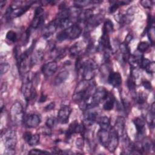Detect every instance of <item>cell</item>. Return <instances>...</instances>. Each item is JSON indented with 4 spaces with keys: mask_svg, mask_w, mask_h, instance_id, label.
Listing matches in <instances>:
<instances>
[{
    "mask_svg": "<svg viewBox=\"0 0 155 155\" xmlns=\"http://www.w3.org/2000/svg\"><path fill=\"white\" fill-rule=\"evenodd\" d=\"M35 3L33 1H15L6 10L5 16L7 19H12L25 13Z\"/></svg>",
    "mask_w": 155,
    "mask_h": 155,
    "instance_id": "7a4b0ae2",
    "label": "cell"
},
{
    "mask_svg": "<svg viewBox=\"0 0 155 155\" xmlns=\"http://www.w3.org/2000/svg\"><path fill=\"white\" fill-rule=\"evenodd\" d=\"M108 82L114 88H118L122 84V76L119 72L111 71L107 78Z\"/></svg>",
    "mask_w": 155,
    "mask_h": 155,
    "instance_id": "ac0fdd59",
    "label": "cell"
},
{
    "mask_svg": "<svg viewBox=\"0 0 155 155\" xmlns=\"http://www.w3.org/2000/svg\"><path fill=\"white\" fill-rule=\"evenodd\" d=\"M46 99H47V97L44 94H42L39 97V102H44L46 101Z\"/></svg>",
    "mask_w": 155,
    "mask_h": 155,
    "instance_id": "c3c4849f",
    "label": "cell"
},
{
    "mask_svg": "<svg viewBox=\"0 0 155 155\" xmlns=\"http://www.w3.org/2000/svg\"><path fill=\"white\" fill-rule=\"evenodd\" d=\"M109 130H105L99 128L97 133V137L99 142L105 148H107L108 141V137H109Z\"/></svg>",
    "mask_w": 155,
    "mask_h": 155,
    "instance_id": "44dd1931",
    "label": "cell"
},
{
    "mask_svg": "<svg viewBox=\"0 0 155 155\" xmlns=\"http://www.w3.org/2000/svg\"><path fill=\"white\" fill-rule=\"evenodd\" d=\"M145 70L148 73H151L153 74L155 71V64L154 62L151 61L150 63L148 64V65L146 67Z\"/></svg>",
    "mask_w": 155,
    "mask_h": 155,
    "instance_id": "ab89813d",
    "label": "cell"
},
{
    "mask_svg": "<svg viewBox=\"0 0 155 155\" xmlns=\"http://www.w3.org/2000/svg\"><path fill=\"white\" fill-rule=\"evenodd\" d=\"M102 30H105L108 33H112L114 31V25L112 21L109 19H107V20H105Z\"/></svg>",
    "mask_w": 155,
    "mask_h": 155,
    "instance_id": "d6a6232c",
    "label": "cell"
},
{
    "mask_svg": "<svg viewBox=\"0 0 155 155\" xmlns=\"http://www.w3.org/2000/svg\"><path fill=\"white\" fill-rule=\"evenodd\" d=\"M133 122L136 128L137 137L139 139H142L145 133V122L143 121V119H142L140 117L134 118Z\"/></svg>",
    "mask_w": 155,
    "mask_h": 155,
    "instance_id": "e0dca14e",
    "label": "cell"
},
{
    "mask_svg": "<svg viewBox=\"0 0 155 155\" xmlns=\"http://www.w3.org/2000/svg\"><path fill=\"white\" fill-rule=\"evenodd\" d=\"M10 117L12 124L14 125H21L24 120V113L23 110V107L20 102H15L10 111Z\"/></svg>",
    "mask_w": 155,
    "mask_h": 155,
    "instance_id": "8992f818",
    "label": "cell"
},
{
    "mask_svg": "<svg viewBox=\"0 0 155 155\" xmlns=\"http://www.w3.org/2000/svg\"><path fill=\"white\" fill-rule=\"evenodd\" d=\"M58 70V64L55 61H51L44 64L42 68L41 71L45 77H50L53 75Z\"/></svg>",
    "mask_w": 155,
    "mask_h": 155,
    "instance_id": "9a60e30c",
    "label": "cell"
},
{
    "mask_svg": "<svg viewBox=\"0 0 155 155\" xmlns=\"http://www.w3.org/2000/svg\"><path fill=\"white\" fill-rule=\"evenodd\" d=\"M141 148L143 151H150L154 150V143L149 139H145L143 140L140 143Z\"/></svg>",
    "mask_w": 155,
    "mask_h": 155,
    "instance_id": "f546056e",
    "label": "cell"
},
{
    "mask_svg": "<svg viewBox=\"0 0 155 155\" xmlns=\"http://www.w3.org/2000/svg\"><path fill=\"white\" fill-rule=\"evenodd\" d=\"M75 144L77 147V148H79V149H82L84 145V137H80V138H78L76 140Z\"/></svg>",
    "mask_w": 155,
    "mask_h": 155,
    "instance_id": "7bdbcfd3",
    "label": "cell"
},
{
    "mask_svg": "<svg viewBox=\"0 0 155 155\" xmlns=\"http://www.w3.org/2000/svg\"><path fill=\"white\" fill-rule=\"evenodd\" d=\"M98 113L94 108L87 109L83 113V124L85 126H91L97 119Z\"/></svg>",
    "mask_w": 155,
    "mask_h": 155,
    "instance_id": "30bf717a",
    "label": "cell"
},
{
    "mask_svg": "<svg viewBox=\"0 0 155 155\" xmlns=\"http://www.w3.org/2000/svg\"><path fill=\"white\" fill-rule=\"evenodd\" d=\"M66 31L67 39L74 40L78 38L81 33L82 29L78 23L72 24L70 27L64 29Z\"/></svg>",
    "mask_w": 155,
    "mask_h": 155,
    "instance_id": "7c38bea8",
    "label": "cell"
},
{
    "mask_svg": "<svg viewBox=\"0 0 155 155\" xmlns=\"http://www.w3.org/2000/svg\"><path fill=\"white\" fill-rule=\"evenodd\" d=\"M51 151L54 154H62L63 153V151H62V150H60L58 147H53L51 149Z\"/></svg>",
    "mask_w": 155,
    "mask_h": 155,
    "instance_id": "bcb514c9",
    "label": "cell"
},
{
    "mask_svg": "<svg viewBox=\"0 0 155 155\" xmlns=\"http://www.w3.org/2000/svg\"><path fill=\"white\" fill-rule=\"evenodd\" d=\"M10 64L8 62H2L1 64V74L2 75L6 73L9 68H10Z\"/></svg>",
    "mask_w": 155,
    "mask_h": 155,
    "instance_id": "74e56055",
    "label": "cell"
},
{
    "mask_svg": "<svg viewBox=\"0 0 155 155\" xmlns=\"http://www.w3.org/2000/svg\"><path fill=\"white\" fill-rule=\"evenodd\" d=\"M108 92L106 88L99 87L96 88L93 94L91 97L92 104L94 107H97L101 102L104 101L108 96Z\"/></svg>",
    "mask_w": 155,
    "mask_h": 155,
    "instance_id": "ba28073f",
    "label": "cell"
},
{
    "mask_svg": "<svg viewBox=\"0 0 155 155\" xmlns=\"http://www.w3.org/2000/svg\"><path fill=\"white\" fill-rule=\"evenodd\" d=\"M71 108L68 105L61 107L58 113V121L62 124H65L68 122Z\"/></svg>",
    "mask_w": 155,
    "mask_h": 155,
    "instance_id": "5bb4252c",
    "label": "cell"
},
{
    "mask_svg": "<svg viewBox=\"0 0 155 155\" xmlns=\"http://www.w3.org/2000/svg\"><path fill=\"white\" fill-rule=\"evenodd\" d=\"M6 39L10 41L12 43H15L16 42L18 39V36L15 31L13 30H9L6 34Z\"/></svg>",
    "mask_w": 155,
    "mask_h": 155,
    "instance_id": "836d02e7",
    "label": "cell"
},
{
    "mask_svg": "<svg viewBox=\"0 0 155 155\" xmlns=\"http://www.w3.org/2000/svg\"><path fill=\"white\" fill-rule=\"evenodd\" d=\"M54 106H55L54 102H50L48 105H47V106L45 107L44 110H45L46 111H50V110H52L54 108Z\"/></svg>",
    "mask_w": 155,
    "mask_h": 155,
    "instance_id": "f6af8a7d",
    "label": "cell"
},
{
    "mask_svg": "<svg viewBox=\"0 0 155 155\" xmlns=\"http://www.w3.org/2000/svg\"><path fill=\"white\" fill-rule=\"evenodd\" d=\"M150 47V44H149L148 42L142 41L139 43L137 47V50L139 53H142L147 51L149 49Z\"/></svg>",
    "mask_w": 155,
    "mask_h": 155,
    "instance_id": "4dcf8cb0",
    "label": "cell"
},
{
    "mask_svg": "<svg viewBox=\"0 0 155 155\" xmlns=\"http://www.w3.org/2000/svg\"><path fill=\"white\" fill-rule=\"evenodd\" d=\"M115 101L116 99L113 94L111 92H108V96L104 101V103L103 104V108L106 111L111 110L114 107Z\"/></svg>",
    "mask_w": 155,
    "mask_h": 155,
    "instance_id": "cb8c5ba5",
    "label": "cell"
},
{
    "mask_svg": "<svg viewBox=\"0 0 155 155\" xmlns=\"http://www.w3.org/2000/svg\"><path fill=\"white\" fill-rule=\"evenodd\" d=\"M82 48L79 45V43H76L72 45L69 49V54L70 56L72 58H78L79 57V54L81 52Z\"/></svg>",
    "mask_w": 155,
    "mask_h": 155,
    "instance_id": "83f0119b",
    "label": "cell"
},
{
    "mask_svg": "<svg viewBox=\"0 0 155 155\" xmlns=\"http://www.w3.org/2000/svg\"><path fill=\"white\" fill-rule=\"evenodd\" d=\"M48 153H49L46 151L41 150L39 149H33L28 152V154H48Z\"/></svg>",
    "mask_w": 155,
    "mask_h": 155,
    "instance_id": "b9f144b4",
    "label": "cell"
},
{
    "mask_svg": "<svg viewBox=\"0 0 155 155\" xmlns=\"http://www.w3.org/2000/svg\"><path fill=\"white\" fill-rule=\"evenodd\" d=\"M56 39L58 41L61 42L63 41H65L66 39H67V33L66 31L64 29H62V31H61L56 36Z\"/></svg>",
    "mask_w": 155,
    "mask_h": 155,
    "instance_id": "d590c367",
    "label": "cell"
},
{
    "mask_svg": "<svg viewBox=\"0 0 155 155\" xmlns=\"http://www.w3.org/2000/svg\"><path fill=\"white\" fill-rule=\"evenodd\" d=\"M58 25L54 20L51 21L49 22L42 30V37L45 39L49 38L53 34L55 33L58 28Z\"/></svg>",
    "mask_w": 155,
    "mask_h": 155,
    "instance_id": "d6986e66",
    "label": "cell"
},
{
    "mask_svg": "<svg viewBox=\"0 0 155 155\" xmlns=\"http://www.w3.org/2000/svg\"><path fill=\"white\" fill-rule=\"evenodd\" d=\"M108 131L109 137L107 148L110 152L114 153L119 145L120 137L114 127L111 126Z\"/></svg>",
    "mask_w": 155,
    "mask_h": 155,
    "instance_id": "52a82bcc",
    "label": "cell"
},
{
    "mask_svg": "<svg viewBox=\"0 0 155 155\" xmlns=\"http://www.w3.org/2000/svg\"><path fill=\"white\" fill-rule=\"evenodd\" d=\"M115 130L117 132L119 137L122 140L128 137L125 128V119L122 116H118L116 120L115 125L114 126Z\"/></svg>",
    "mask_w": 155,
    "mask_h": 155,
    "instance_id": "8fae6325",
    "label": "cell"
},
{
    "mask_svg": "<svg viewBox=\"0 0 155 155\" xmlns=\"http://www.w3.org/2000/svg\"><path fill=\"white\" fill-rule=\"evenodd\" d=\"M69 77V71L67 70H63L60 71L55 77L54 84L56 85H59L64 83Z\"/></svg>",
    "mask_w": 155,
    "mask_h": 155,
    "instance_id": "d4e9b609",
    "label": "cell"
},
{
    "mask_svg": "<svg viewBox=\"0 0 155 155\" xmlns=\"http://www.w3.org/2000/svg\"><path fill=\"white\" fill-rule=\"evenodd\" d=\"M23 138L30 146H35L39 142L40 136L39 134H32L30 132H25L23 134Z\"/></svg>",
    "mask_w": 155,
    "mask_h": 155,
    "instance_id": "ffe728a7",
    "label": "cell"
},
{
    "mask_svg": "<svg viewBox=\"0 0 155 155\" xmlns=\"http://www.w3.org/2000/svg\"><path fill=\"white\" fill-rule=\"evenodd\" d=\"M128 45V44L125 42L121 43L119 45V49L121 53V59L122 61L125 63H126L128 61V58L131 55Z\"/></svg>",
    "mask_w": 155,
    "mask_h": 155,
    "instance_id": "603a6c76",
    "label": "cell"
},
{
    "mask_svg": "<svg viewBox=\"0 0 155 155\" xmlns=\"http://www.w3.org/2000/svg\"><path fill=\"white\" fill-rule=\"evenodd\" d=\"M145 119L150 128H153L154 125V103L153 102L150 107V110L145 116Z\"/></svg>",
    "mask_w": 155,
    "mask_h": 155,
    "instance_id": "484cf974",
    "label": "cell"
},
{
    "mask_svg": "<svg viewBox=\"0 0 155 155\" xmlns=\"http://www.w3.org/2000/svg\"><path fill=\"white\" fill-rule=\"evenodd\" d=\"M97 65L93 59H88L82 62L78 71H81L82 79L91 81L96 74Z\"/></svg>",
    "mask_w": 155,
    "mask_h": 155,
    "instance_id": "5b68a950",
    "label": "cell"
},
{
    "mask_svg": "<svg viewBox=\"0 0 155 155\" xmlns=\"http://www.w3.org/2000/svg\"><path fill=\"white\" fill-rule=\"evenodd\" d=\"M24 121L28 128H35L40 124L41 117L38 114H30L24 117Z\"/></svg>",
    "mask_w": 155,
    "mask_h": 155,
    "instance_id": "2e32d148",
    "label": "cell"
},
{
    "mask_svg": "<svg viewBox=\"0 0 155 155\" xmlns=\"http://www.w3.org/2000/svg\"><path fill=\"white\" fill-rule=\"evenodd\" d=\"M45 19V15L44 14L43 8L41 7H38L35 12V16L30 24V28L37 29L39 28L44 22Z\"/></svg>",
    "mask_w": 155,
    "mask_h": 155,
    "instance_id": "9c48e42d",
    "label": "cell"
},
{
    "mask_svg": "<svg viewBox=\"0 0 155 155\" xmlns=\"http://www.w3.org/2000/svg\"><path fill=\"white\" fill-rule=\"evenodd\" d=\"M97 123L99 125L100 128L105 129V130H109L111 124H110V119L106 116H101L97 119Z\"/></svg>",
    "mask_w": 155,
    "mask_h": 155,
    "instance_id": "4316f807",
    "label": "cell"
},
{
    "mask_svg": "<svg viewBox=\"0 0 155 155\" xmlns=\"http://www.w3.org/2000/svg\"><path fill=\"white\" fill-rule=\"evenodd\" d=\"M134 99L136 101V102L138 104L143 105L147 101V96L146 94L141 92V93H139L137 94H136V97H135V98Z\"/></svg>",
    "mask_w": 155,
    "mask_h": 155,
    "instance_id": "1f68e13d",
    "label": "cell"
},
{
    "mask_svg": "<svg viewBox=\"0 0 155 155\" xmlns=\"http://www.w3.org/2000/svg\"><path fill=\"white\" fill-rule=\"evenodd\" d=\"M56 122V119L53 117H49L47 119V121L45 122V125L48 128H52L53 127H54Z\"/></svg>",
    "mask_w": 155,
    "mask_h": 155,
    "instance_id": "f35d334b",
    "label": "cell"
},
{
    "mask_svg": "<svg viewBox=\"0 0 155 155\" xmlns=\"http://www.w3.org/2000/svg\"><path fill=\"white\" fill-rule=\"evenodd\" d=\"M97 50H104L105 51H108V50H111V45L110 44V41L109 38V33L102 30V35L99 42L98 47L96 49Z\"/></svg>",
    "mask_w": 155,
    "mask_h": 155,
    "instance_id": "4fadbf2b",
    "label": "cell"
},
{
    "mask_svg": "<svg viewBox=\"0 0 155 155\" xmlns=\"http://www.w3.org/2000/svg\"><path fill=\"white\" fill-rule=\"evenodd\" d=\"M44 59V53L41 50H38L32 53L30 57V66L37 65L42 62Z\"/></svg>",
    "mask_w": 155,
    "mask_h": 155,
    "instance_id": "7402d4cb",
    "label": "cell"
},
{
    "mask_svg": "<svg viewBox=\"0 0 155 155\" xmlns=\"http://www.w3.org/2000/svg\"><path fill=\"white\" fill-rule=\"evenodd\" d=\"M142 85H143V87L148 90H150L152 89V85L151 84V82L147 80H143L142 81Z\"/></svg>",
    "mask_w": 155,
    "mask_h": 155,
    "instance_id": "ee69618b",
    "label": "cell"
},
{
    "mask_svg": "<svg viewBox=\"0 0 155 155\" xmlns=\"http://www.w3.org/2000/svg\"><path fill=\"white\" fill-rule=\"evenodd\" d=\"M21 91L25 99L27 102L35 99L37 96L36 91L33 87V79L29 72L23 76Z\"/></svg>",
    "mask_w": 155,
    "mask_h": 155,
    "instance_id": "277c9868",
    "label": "cell"
},
{
    "mask_svg": "<svg viewBox=\"0 0 155 155\" xmlns=\"http://www.w3.org/2000/svg\"><path fill=\"white\" fill-rule=\"evenodd\" d=\"M95 84L91 81L82 79L77 85L73 95V100L79 104L90 98L96 90Z\"/></svg>",
    "mask_w": 155,
    "mask_h": 155,
    "instance_id": "6da1fadb",
    "label": "cell"
},
{
    "mask_svg": "<svg viewBox=\"0 0 155 155\" xmlns=\"http://www.w3.org/2000/svg\"><path fill=\"white\" fill-rule=\"evenodd\" d=\"M141 5L145 8H151L153 5V2L148 0H143L140 2Z\"/></svg>",
    "mask_w": 155,
    "mask_h": 155,
    "instance_id": "60d3db41",
    "label": "cell"
},
{
    "mask_svg": "<svg viewBox=\"0 0 155 155\" xmlns=\"http://www.w3.org/2000/svg\"><path fill=\"white\" fill-rule=\"evenodd\" d=\"M151 61L149 60L147 58H145L143 56L142 58L140 64H139V67L142 69H145L146 67L148 65V64L150 63Z\"/></svg>",
    "mask_w": 155,
    "mask_h": 155,
    "instance_id": "8d00e7d4",
    "label": "cell"
},
{
    "mask_svg": "<svg viewBox=\"0 0 155 155\" xmlns=\"http://www.w3.org/2000/svg\"><path fill=\"white\" fill-rule=\"evenodd\" d=\"M146 31L147 33V35L148 37V39L151 42V44H154V26H151L150 27L146 28Z\"/></svg>",
    "mask_w": 155,
    "mask_h": 155,
    "instance_id": "e575fe53",
    "label": "cell"
},
{
    "mask_svg": "<svg viewBox=\"0 0 155 155\" xmlns=\"http://www.w3.org/2000/svg\"><path fill=\"white\" fill-rule=\"evenodd\" d=\"M2 139L5 145L4 154L12 155L15 154V148L17 143V136L14 130H7L2 134Z\"/></svg>",
    "mask_w": 155,
    "mask_h": 155,
    "instance_id": "3957f363",
    "label": "cell"
},
{
    "mask_svg": "<svg viewBox=\"0 0 155 155\" xmlns=\"http://www.w3.org/2000/svg\"><path fill=\"white\" fill-rule=\"evenodd\" d=\"M5 1H1V2H0L1 8H2L3 7V6L5 5Z\"/></svg>",
    "mask_w": 155,
    "mask_h": 155,
    "instance_id": "681fc988",
    "label": "cell"
},
{
    "mask_svg": "<svg viewBox=\"0 0 155 155\" xmlns=\"http://www.w3.org/2000/svg\"><path fill=\"white\" fill-rule=\"evenodd\" d=\"M133 39V36L131 35V34H128L127 37L125 38V42H126L127 44H128V43L132 40Z\"/></svg>",
    "mask_w": 155,
    "mask_h": 155,
    "instance_id": "7dc6e473",
    "label": "cell"
},
{
    "mask_svg": "<svg viewBox=\"0 0 155 155\" xmlns=\"http://www.w3.org/2000/svg\"><path fill=\"white\" fill-rule=\"evenodd\" d=\"M101 2V1H90V0H78V1H74L73 2V4L74 5V7L76 8H83L84 7H85L87 5H88L91 4H97Z\"/></svg>",
    "mask_w": 155,
    "mask_h": 155,
    "instance_id": "f1b7e54d",
    "label": "cell"
}]
</instances>
